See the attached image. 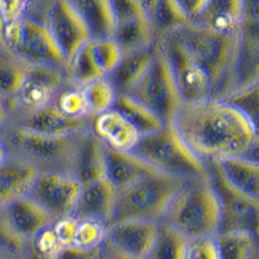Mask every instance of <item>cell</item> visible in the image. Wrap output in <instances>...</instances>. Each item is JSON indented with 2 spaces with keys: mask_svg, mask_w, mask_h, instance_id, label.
<instances>
[{
  "mask_svg": "<svg viewBox=\"0 0 259 259\" xmlns=\"http://www.w3.org/2000/svg\"><path fill=\"white\" fill-rule=\"evenodd\" d=\"M241 11L242 0H207L189 22L218 32H237Z\"/></svg>",
  "mask_w": 259,
  "mask_h": 259,
  "instance_id": "cell-25",
  "label": "cell"
},
{
  "mask_svg": "<svg viewBox=\"0 0 259 259\" xmlns=\"http://www.w3.org/2000/svg\"><path fill=\"white\" fill-rule=\"evenodd\" d=\"M170 65L182 101H200L215 97V90L207 74L194 64L170 36L156 40Z\"/></svg>",
  "mask_w": 259,
  "mask_h": 259,
  "instance_id": "cell-13",
  "label": "cell"
},
{
  "mask_svg": "<svg viewBox=\"0 0 259 259\" xmlns=\"http://www.w3.org/2000/svg\"><path fill=\"white\" fill-rule=\"evenodd\" d=\"M186 259H221L215 236L188 240Z\"/></svg>",
  "mask_w": 259,
  "mask_h": 259,
  "instance_id": "cell-39",
  "label": "cell"
},
{
  "mask_svg": "<svg viewBox=\"0 0 259 259\" xmlns=\"http://www.w3.org/2000/svg\"><path fill=\"white\" fill-rule=\"evenodd\" d=\"M0 259H15V258L6 255V254H3V253H0Z\"/></svg>",
  "mask_w": 259,
  "mask_h": 259,
  "instance_id": "cell-50",
  "label": "cell"
},
{
  "mask_svg": "<svg viewBox=\"0 0 259 259\" xmlns=\"http://www.w3.org/2000/svg\"><path fill=\"white\" fill-rule=\"evenodd\" d=\"M207 175L211 182L221 207L218 233L241 232L259 236V201L233 188L218 170L214 162L206 163Z\"/></svg>",
  "mask_w": 259,
  "mask_h": 259,
  "instance_id": "cell-9",
  "label": "cell"
},
{
  "mask_svg": "<svg viewBox=\"0 0 259 259\" xmlns=\"http://www.w3.org/2000/svg\"><path fill=\"white\" fill-rule=\"evenodd\" d=\"M29 65L9 50L3 41L0 43V97L8 104L15 103L25 80Z\"/></svg>",
  "mask_w": 259,
  "mask_h": 259,
  "instance_id": "cell-28",
  "label": "cell"
},
{
  "mask_svg": "<svg viewBox=\"0 0 259 259\" xmlns=\"http://www.w3.org/2000/svg\"><path fill=\"white\" fill-rule=\"evenodd\" d=\"M158 232V223L127 219L106 227L105 242L135 259H147Z\"/></svg>",
  "mask_w": 259,
  "mask_h": 259,
  "instance_id": "cell-17",
  "label": "cell"
},
{
  "mask_svg": "<svg viewBox=\"0 0 259 259\" xmlns=\"http://www.w3.org/2000/svg\"><path fill=\"white\" fill-rule=\"evenodd\" d=\"M165 36H170L207 74L215 99L228 94L237 53V32L226 34L187 22Z\"/></svg>",
  "mask_w": 259,
  "mask_h": 259,
  "instance_id": "cell-2",
  "label": "cell"
},
{
  "mask_svg": "<svg viewBox=\"0 0 259 259\" xmlns=\"http://www.w3.org/2000/svg\"><path fill=\"white\" fill-rule=\"evenodd\" d=\"M3 43L27 65H45L68 71V61L41 22L22 17L4 29Z\"/></svg>",
  "mask_w": 259,
  "mask_h": 259,
  "instance_id": "cell-8",
  "label": "cell"
},
{
  "mask_svg": "<svg viewBox=\"0 0 259 259\" xmlns=\"http://www.w3.org/2000/svg\"><path fill=\"white\" fill-rule=\"evenodd\" d=\"M92 53L96 59L97 65L100 66L104 75H108L114 69L122 56V51L119 46L113 40V38L90 39Z\"/></svg>",
  "mask_w": 259,
  "mask_h": 259,
  "instance_id": "cell-36",
  "label": "cell"
},
{
  "mask_svg": "<svg viewBox=\"0 0 259 259\" xmlns=\"http://www.w3.org/2000/svg\"><path fill=\"white\" fill-rule=\"evenodd\" d=\"M161 222L188 240L215 236L221 223V207L209 175L183 183Z\"/></svg>",
  "mask_w": 259,
  "mask_h": 259,
  "instance_id": "cell-3",
  "label": "cell"
},
{
  "mask_svg": "<svg viewBox=\"0 0 259 259\" xmlns=\"http://www.w3.org/2000/svg\"><path fill=\"white\" fill-rule=\"evenodd\" d=\"M69 174L80 186L105 178V147L91 127L75 135Z\"/></svg>",
  "mask_w": 259,
  "mask_h": 259,
  "instance_id": "cell-18",
  "label": "cell"
},
{
  "mask_svg": "<svg viewBox=\"0 0 259 259\" xmlns=\"http://www.w3.org/2000/svg\"><path fill=\"white\" fill-rule=\"evenodd\" d=\"M77 134L48 136L7 123L0 131V138L3 139L9 156L26 162L35 167L38 172H69L71 152Z\"/></svg>",
  "mask_w": 259,
  "mask_h": 259,
  "instance_id": "cell-6",
  "label": "cell"
},
{
  "mask_svg": "<svg viewBox=\"0 0 259 259\" xmlns=\"http://www.w3.org/2000/svg\"><path fill=\"white\" fill-rule=\"evenodd\" d=\"M9 119V108L7 101L3 97H0V131L6 127Z\"/></svg>",
  "mask_w": 259,
  "mask_h": 259,
  "instance_id": "cell-46",
  "label": "cell"
},
{
  "mask_svg": "<svg viewBox=\"0 0 259 259\" xmlns=\"http://www.w3.org/2000/svg\"><path fill=\"white\" fill-rule=\"evenodd\" d=\"M69 6L78 15L90 38H112L113 15L109 0H66Z\"/></svg>",
  "mask_w": 259,
  "mask_h": 259,
  "instance_id": "cell-26",
  "label": "cell"
},
{
  "mask_svg": "<svg viewBox=\"0 0 259 259\" xmlns=\"http://www.w3.org/2000/svg\"><path fill=\"white\" fill-rule=\"evenodd\" d=\"M20 259H53V255H48V254L41 253L36 249L34 245L30 241L26 242V246H25V250L22 256Z\"/></svg>",
  "mask_w": 259,
  "mask_h": 259,
  "instance_id": "cell-45",
  "label": "cell"
},
{
  "mask_svg": "<svg viewBox=\"0 0 259 259\" xmlns=\"http://www.w3.org/2000/svg\"><path fill=\"white\" fill-rule=\"evenodd\" d=\"M3 210L12 230L25 242L32 240L38 233L56 222L50 212L29 196L8 203Z\"/></svg>",
  "mask_w": 259,
  "mask_h": 259,
  "instance_id": "cell-20",
  "label": "cell"
},
{
  "mask_svg": "<svg viewBox=\"0 0 259 259\" xmlns=\"http://www.w3.org/2000/svg\"><path fill=\"white\" fill-rule=\"evenodd\" d=\"M0 43H2V40H0Z\"/></svg>",
  "mask_w": 259,
  "mask_h": 259,
  "instance_id": "cell-51",
  "label": "cell"
},
{
  "mask_svg": "<svg viewBox=\"0 0 259 259\" xmlns=\"http://www.w3.org/2000/svg\"><path fill=\"white\" fill-rule=\"evenodd\" d=\"M105 147V178L110 182L115 191H122L143 178L158 171L149 166L144 159L133 152L117 150Z\"/></svg>",
  "mask_w": 259,
  "mask_h": 259,
  "instance_id": "cell-21",
  "label": "cell"
},
{
  "mask_svg": "<svg viewBox=\"0 0 259 259\" xmlns=\"http://www.w3.org/2000/svg\"><path fill=\"white\" fill-rule=\"evenodd\" d=\"M106 227L108 226L100 222L78 219L73 245L87 247V249L103 246L106 237Z\"/></svg>",
  "mask_w": 259,
  "mask_h": 259,
  "instance_id": "cell-37",
  "label": "cell"
},
{
  "mask_svg": "<svg viewBox=\"0 0 259 259\" xmlns=\"http://www.w3.org/2000/svg\"><path fill=\"white\" fill-rule=\"evenodd\" d=\"M4 29H6V26H4V24H3V20H2V17H0V40H2V41H3Z\"/></svg>",
  "mask_w": 259,
  "mask_h": 259,
  "instance_id": "cell-49",
  "label": "cell"
},
{
  "mask_svg": "<svg viewBox=\"0 0 259 259\" xmlns=\"http://www.w3.org/2000/svg\"><path fill=\"white\" fill-rule=\"evenodd\" d=\"M210 163V162H209ZM224 179L233 188L259 201V166L242 157H230L214 162Z\"/></svg>",
  "mask_w": 259,
  "mask_h": 259,
  "instance_id": "cell-27",
  "label": "cell"
},
{
  "mask_svg": "<svg viewBox=\"0 0 259 259\" xmlns=\"http://www.w3.org/2000/svg\"><path fill=\"white\" fill-rule=\"evenodd\" d=\"M188 239L168 224L159 222L158 232L147 259H186Z\"/></svg>",
  "mask_w": 259,
  "mask_h": 259,
  "instance_id": "cell-31",
  "label": "cell"
},
{
  "mask_svg": "<svg viewBox=\"0 0 259 259\" xmlns=\"http://www.w3.org/2000/svg\"><path fill=\"white\" fill-rule=\"evenodd\" d=\"M53 105L65 115L75 119H92L89 113L84 95L80 87L68 83V85L56 96Z\"/></svg>",
  "mask_w": 259,
  "mask_h": 259,
  "instance_id": "cell-35",
  "label": "cell"
},
{
  "mask_svg": "<svg viewBox=\"0 0 259 259\" xmlns=\"http://www.w3.org/2000/svg\"><path fill=\"white\" fill-rule=\"evenodd\" d=\"M113 15V40L122 53L153 47V29L147 12L138 0H109Z\"/></svg>",
  "mask_w": 259,
  "mask_h": 259,
  "instance_id": "cell-12",
  "label": "cell"
},
{
  "mask_svg": "<svg viewBox=\"0 0 259 259\" xmlns=\"http://www.w3.org/2000/svg\"><path fill=\"white\" fill-rule=\"evenodd\" d=\"M258 82L259 0H242L241 18L237 29V53L230 91L227 95Z\"/></svg>",
  "mask_w": 259,
  "mask_h": 259,
  "instance_id": "cell-10",
  "label": "cell"
},
{
  "mask_svg": "<svg viewBox=\"0 0 259 259\" xmlns=\"http://www.w3.org/2000/svg\"><path fill=\"white\" fill-rule=\"evenodd\" d=\"M91 121L68 117L50 104L35 109H11L8 124L41 135L66 136L91 127Z\"/></svg>",
  "mask_w": 259,
  "mask_h": 259,
  "instance_id": "cell-15",
  "label": "cell"
},
{
  "mask_svg": "<svg viewBox=\"0 0 259 259\" xmlns=\"http://www.w3.org/2000/svg\"><path fill=\"white\" fill-rule=\"evenodd\" d=\"M45 25L66 61L89 40L90 34L66 0H56L45 17Z\"/></svg>",
  "mask_w": 259,
  "mask_h": 259,
  "instance_id": "cell-16",
  "label": "cell"
},
{
  "mask_svg": "<svg viewBox=\"0 0 259 259\" xmlns=\"http://www.w3.org/2000/svg\"><path fill=\"white\" fill-rule=\"evenodd\" d=\"M66 71L45 65H29L20 92L11 109H35L50 105L68 85Z\"/></svg>",
  "mask_w": 259,
  "mask_h": 259,
  "instance_id": "cell-14",
  "label": "cell"
},
{
  "mask_svg": "<svg viewBox=\"0 0 259 259\" xmlns=\"http://www.w3.org/2000/svg\"><path fill=\"white\" fill-rule=\"evenodd\" d=\"M153 51L154 46L122 53L114 69L106 75L117 95H128L133 91L153 59Z\"/></svg>",
  "mask_w": 259,
  "mask_h": 259,
  "instance_id": "cell-24",
  "label": "cell"
},
{
  "mask_svg": "<svg viewBox=\"0 0 259 259\" xmlns=\"http://www.w3.org/2000/svg\"><path fill=\"white\" fill-rule=\"evenodd\" d=\"M251 235L241 232L217 233L215 241L221 259H249L254 247Z\"/></svg>",
  "mask_w": 259,
  "mask_h": 259,
  "instance_id": "cell-34",
  "label": "cell"
},
{
  "mask_svg": "<svg viewBox=\"0 0 259 259\" xmlns=\"http://www.w3.org/2000/svg\"><path fill=\"white\" fill-rule=\"evenodd\" d=\"M128 96L147 106L165 124L171 123L182 104L170 65L157 41L154 43L153 59Z\"/></svg>",
  "mask_w": 259,
  "mask_h": 259,
  "instance_id": "cell-7",
  "label": "cell"
},
{
  "mask_svg": "<svg viewBox=\"0 0 259 259\" xmlns=\"http://www.w3.org/2000/svg\"><path fill=\"white\" fill-rule=\"evenodd\" d=\"M184 182L180 178L154 172L118 191L112 223L127 219L159 223Z\"/></svg>",
  "mask_w": 259,
  "mask_h": 259,
  "instance_id": "cell-5",
  "label": "cell"
},
{
  "mask_svg": "<svg viewBox=\"0 0 259 259\" xmlns=\"http://www.w3.org/2000/svg\"><path fill=\"white\" fill-rule=\"evenodd\" d=\"M7 158H8V149H7L6 144H4L3 139L0 138V165H2Z\"/></svg>",
  "mask_w": 259,
  "mask_h": 259,
  "instance_id": "cell-47",
  "label": "cell"
},
{
  "mask_svg": "<svg viewBox=\"0 0 259 259\" xmlns=\"http://www.w3.org/2000/svg\"><path fill=\"white\" fill-rule=\"evenodd\" d=\"M170 124L205 163L240 157L254 138L244 115L215 97L182 101Z\"/></svg>",
  "mask_w": 259,
  "mask_h": 259,
  "instance_id": "cell-1",
  "label": "cell"
},
{
  "mask_svg": "<svg viewBox=\"0 0 259 259\" xmlns=\"http://www.w3.org/2000/svg\"><path fill=\"white\" fill-rule=\"evenodd\" d=\"M138 2L142 4V7L144 8V11L148 13L149 12V9L154 6V3H156L157 0H138Z\"/></svg>",
  "mask_w": 259,
  "mask_h": 259,
  "instance_id": "cell-48",
  "label": "cell"
},
{
  "mask_svg": "<svg viewBox=\"0 0 259 259\" xmlns=\"http://www.w3.org/2000/svg\"><path fill=\"white\" fill-rule=\"evenodd\" d=\"M80 89L84 95L91 118L113 109L114 101L117 99V92L106 77L99 78Z\"/></svg>",
  "mask_w": 259,
  "mask_h": 259,
  "instance_id": "cell-33",
  "label": "cell"
},
{
  "mask_svg": "<svg viewBox=\"0 0 259 259\" xmlns=\"http://www.w3.org/2000/svg\"><path fill=\"white\" fill-rule=\"evenodd\" d=\"M91 130L106 147L126 152H131L142 138L138 130L115 109L92 118Z\"/></svg>",
  "mask_w": 259,
  "mask_h": 259,
  "instance_id": "cell-22",
  "label": "cell"
},
{
  "mask_svg": "<svg viewBox=\"0 0 259 259\" xmlns=\"http://www.w3.org/2000/svg\"><path fill=\"white\" fill-rule=\"evenodd\" d=\"M99 259H135L133 256L127 255V254L122 253V251L117 250L113 246H110L109 244L104 242L103 247H101V253Z\"/></svg>",
  "mask_w": 259,
  "mask_h": 259,
  "instance_id": "cell-43",
  "label": "cell"
},
{
  "mask_svg": "<svg viewBox=\"0 0 259 259\" xmlns=\"http://www.w3.org/2000/svg\"><path fill=\"white\" fill-rule=\"evenodd\" d=\"M223 100L235 106L244 115L254 138H259V82L227 95Z\"/></svg>",
  "mask_w": 259,
  "mask_h": 259,
  "instance_id": "cell-32",
  "label": "cell"
},
{
  "mask_svg": "<svg viewBox=\"0 0 259 259\" xmlns=\"http://www.w3.org/2000/svg\"><path fill=\"white\" fill-rule=\"evenodd\" d=\"M26 242L20 239L7 221L3 207H0V253L20 259L24 254Z\"/></svg>",
  "mask_w": 259,
  "mask_h": 259,
  "instance_id": "cell-38",
  "label": "cell"
},
{
  "mask_svg": "<svg viewBox=\"0 0 259 259\" xmlns=\"http://www.w3.org/2000/svg\"><path fill=\"white\" fill-rule=\"evenodd\" d=\"M147 15L156 40L189 22L175 0H157Z\"/></svg>",
  "mask_w": 259,
  "mask_h": 259,
  "instance_id": "cell-30",
  "label": "cell"
},
{
  "mask_svg": "<svg viewBox=\"0 0 259 259\" xmlns=\"http://www.w3.org/2000/svg\"><path fill=\"white\" fill-rule=\"evenodd\" d=\"M131 152L162 174L184 180L207 177L206 163L192 152L171 124L142 136Z\"/></svg>",
  "mask_w": 259,
  "mask_h": 259,
  "instance_id": "cell-4",
  "label": "cell"
},
{
  "mask_svg": "<svg viewBox=\"0 0 259 259\" xmlns=\"http://www.w3.org/2000/svg\"><path fill=\"white\" fill-rule=\"evenodd\" d=\"M113 109L121 113L138 130L140 136L156 133L165 126V123L153 112H150L147 106L136 101L128 95H117Z\"/></svg>",
  "mask_w": 259,
  "mask_h": 259,
  "instance_id": "cell-29",
  "label": "cell"
},
{
  "mask_svg": "<svg viewBox=\"0 0 259 259\" xmlns=\"http://www.w3.org/2000/svg\"><path fill=\"white\" fill-rule=\"evenodd\" d=\"M80 187L69 172L43 171L36 174L27 196L57 221L73 215Z\"/></svg>",
  "mask_w": 259,
  "mask_h": 259,
  "instance_id": "cell-11",
  "label": "cell"
},
{
  "mask_svg": "<svg viewBox=\"0 0 259 259\" xmlns=\"http://www.w3.org/2000/svg\"><path fill=\"white\" fill-rule=\"evenodd\" d=\"M36 174L35 167L8 154L0 165V207L27 196Z\"/></svg>",
  "mask_w": 259,
  "mask_h": 259,
  "instance_id": "cell-23",
  "label": "cell"
},
{
  "mask_svg": "<svg viewBox=\"0 0 259 259\" xmlns=\"http://www.w3.org/2000/svg\"><path fill=\"white\" fill-rule=\"evenodd\" d=\"M240 157L259 166V138H253L249 147L246 148V150Z\"/></svg>",
  "mask_w": 259,
  "mask_h": 259,
  "instance_id": "cell-44",
  "label": "cell"
},
{
  "mask_svg": "<svg viewBox=\"0 0 259 259\" xmlns=\"http://www.w3.org/2000/svg\"><path fill=\"white\" fill-rule=\"evenodd\" d=\"M117 191L106 178L94 180L80 187L73 217L96 221L109 226L115 209Z\"/></svg>",
  "mask_w": 259,
  "mask_h": 259,
  "instance_id": "cell-19",
  "label": "cell"
},
{
  "mask_svg": "<svg viewBox=\"0 0 259 259\" xmlns=\"http://www.w3.org/2000/svg\"><path fill=\"white\" fill-rule=\"evenodd\" d=\"M101 247H80L77 245H66L60 247L53 259H99L101 253Z\"/></svg>",
  "mask_w": 259,
  "mask_h": 259,
  "instance_id": "cell-41",
  "label": "cell"
},
{
  "mask_svg": "<svg viewBox=\"0 0 259 259\" xmlns=\"http://www.w3.org/2000/svg\"><path fill=\"white\" fill-rule=\"evenodd\" d=\"M183 13L187 16L189 21L193 20V17L201 11L207 0H175Z\"/></svg>",
  "mask_w": 259,
  "mask_h": 259,
  "instance_id": "cell-42",
  "label": "cell"
},
{
  "mask_svg": "<svg viewBox=\"0 0 259 259\" xmlns=\"http://www.w3.org/2000/svg\"><path fill=\"white\" fill-rule=\"evenodd\" d=\"M30 0H0V17L4 26L15 24L25 17Z\"/></svg>",
  "mask_w": 259,
  "mask_h": 259,
  "instance_id": "cell-40",
  "label": "cell"
}]
</instances>
